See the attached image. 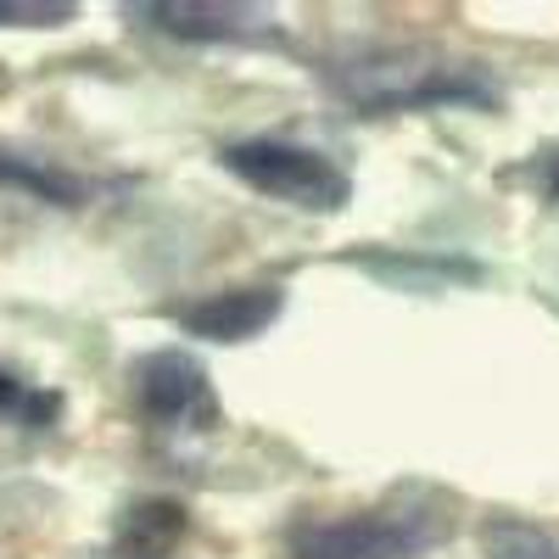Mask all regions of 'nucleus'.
I'll return each mask as SVG.
<instances>
[{
	"instance_id": "f257e3e1",
	"label": "nucleus",
	"mask_w": 559,
	"mask_h": 559,
	"mask_svg": "<svg viewBox=\"0 0 559 559\" xmlns=\"http://www.w3.org/2000/svg\"><path fill=\"white\" fill-rule=\"evenodd\" d=\"M324 90L358 118H397V112H487L503 102V84L487 62L448 57L437 45H347L324 57Z\"/></svg>"
},
{
	"instance_id": "f03ea898",
	"label": "nucleus",
	"mask_w": 559,
	"mask_h": 559,
	"mask_svg": "<svg viewBox=\"0 0 559 559\" xmlns=\"http://www.w3.org/2000/svg\"><path fill=\"white\" fill-rule=\"evenodd\" d=\"M218 168L236 174L247 191L280 207H297V213L336 218L353 202V174L331 152L302 146V140H274V134L229 140V146H218Z\"/></svg>"
},
{
	"instance_id": "7ed1b4c3",
	"label": "nucleus",
	"mask_w": 559,
	"mask_h": 559,
	"mask_svg": "<svg viewBox=\"0 0 559 559\" xmlns=\"http://www.w3.org/2000/svg\"><path fill=\"white\" fill-rule=\"evenodd\" d=\"M442 532L448 521L431 503H386V509L297 521L286 548L292 559H419L442 543Z\"/></svg>"
},
{
	"instance_id": "20e7f679",
	"label": "nucleus",
	"mask_w": 559,
	"mask_h": 559,
	"mask_svg": "<svg viewBox=\"0 0 559 559\" xmlns=\"http://www.w3.org/2000/svg\"><path fill=\"white\" fill-rule=\"evenodd\" d=\"M129 397H134L140 426L157 431V437H207L224 419L207 364L185 347L140 353L129 364Z\"/></svg>"
},
{
	"instance_id": "39448f33",
	"label": "nucleus",
	"mask_w": 559,
	"mask_h": 559,
	"mask_svg": "<svg viewBox=\"0 0 559 559\" xmlns=\"http://www.w3.org/2000/svg\"><path fill=\"white\" fill-rule=\"evenodd\" d=\"M123 23L179 45H286V23L241 0H129Z\"/></svg>"
},
{
	"instance_id": "423d86ee",
	"label": "nucleus",
	"mask_w": 559,
	"mask_h": 559,
	"mask_svg": "<svg viewBox=\"0 0 559 559\" xmlns=\"http://www.w3.org/2000/svg\"><path fill=\"white\" fill-rule=\"evenodd\" d=\"M280 313H286V286L280 280H252V286H224V292H202L191 302H174L168 324H179L185 336L213 342V347H247Z\"/></svg>"
},
{
	"instance_id": "0eeeda50",
	"label": "nucleus",
	"mask_w": 559,
	"mask_h": 559,
	"mask_svg": "<svg viewBox=\"0 0 559 559\" xmlns=\"http://www.w3.org/2000/svg\"><path fill=\"white\" fill-rule=\"evenodd\" d=\"M358 269H369L376 280L397 292H448V286H481L487 269L476 258H448V252H397V247H381V252H358L353 258Z\"/></svg>"
},
{
	"instance_id": "6e6552de",
	"label": "nucleus",
	"mask_w": 559,
	"mask_h": 559,
	"mask_svg": "<svg viewBox=\"0 0 559 559\" xmlns=\"http://www.w3.org/2000/svg\"><path fill=\"white\" fill-rule=\"evenodd\" d=\"M0 191L12 197H28L39 207H90L96 202V185L84 174L51 163V157H28V152H12L0 146Z\"/></svg>"
},
{
	"instance_id": "1a4fd4ad",
	"label": "nucleus",
	"mask_w": 559,
	"mask_h": 559,
	"mask_svg": "<svg viewBox=\"0 0 559 559\" xmlns=\"http://www.w3.org/2000/svg\"><path fill=\"white\" fill-rule=\"evenodd\" d=\"M185 532H191V509L179 498H134L118 515L112 548L123 559H168L185 543Z\"/></svg>"
},
{
	"instance_id": "9d476101",
	"label": "nucleus",
	"mask_w": 559,
	"mask_h": 559,
	"mask_svg": "<svg viewBox=\"0 0 559 559\" xmlns=\"http://www.w3.org/2000/svg\"><path fill=\"white\" fill-rule=\"evenodd\" d=\"M62 419V392L23 381L17 369H0V426H23V431H51Z\"/></svg>"
},
{
	"instance_id": "9b49d317",
	"label": "nucleus",
	"mask_w": 559,
	"mask_h": 559,
	"mask_svg": "<svg viewBox=\"0 0 559 559\" xmlns=\"http://www.w3.org/2000/svg\"><path fill=\"white\" fill-rule=\"evenodd\" d=\"M481 543L492 559H559V537L532 526V521H515V515H503V521H487L481 526Z\"/></svg>"
},
{
	"instance_id": "f8f14e48",
	"label": "nucleus",
	"mask_w": 559,
	"mask_h": 559,
	"mask_svg": "<svg viewBox=\"0 0 559 559\" xmlns=\"http://www.w3.org/2000/svg\"><path fill=\"white\" fill-rule=\"evenodd\" d=\"M73 17L68 0H0V28H68Z\"/></svg>"
},
{
	"instance_id": "ddd939ff",
	"label": "nucleus",
	"mask_w": 559,
	"mask_h": 559,
	"mask_svg": "<svg viewBox=\"0 0 559 559\" xmlns=\"http://www.w3.org/2000/svg\"><path fill=\"white\" fill-rule=\"evenodd\" d=\"M537 191L559 207V152H548V157L537 163Z\"/></svg>"
}]
</instances>
